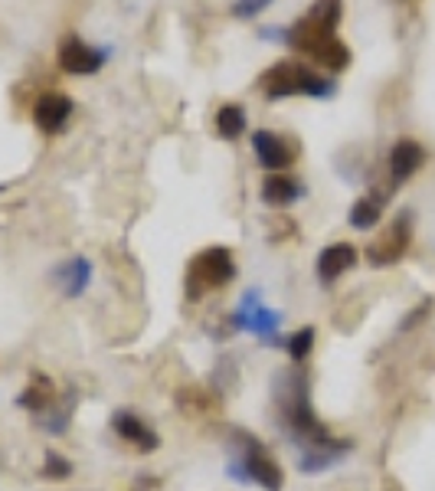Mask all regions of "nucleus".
I'll use <instances>...</instances> for the list:
<instances>
[{
    "label": "nucleus",
    "instance_id": "f257e3e1",
    "mask_svg": "<svg viewBox=\"0 0 435 491\" xmlns=\"http://www.w3.org/2000/svg\"><path fill=\"white\" fill-rule=\"evenodd\" d=\"M311 380L304 374L302 367H292V370H279L275 374V419H279L282 433L292 436L295 446H302L304 452L308 449H328L334 446V436L318 416H314V406H311Z\"/></svg>",
    "mask_w": 435,
    "mask_h": 491
},
{
    "label": "nucleus",
    "instance_id": "f03ea898",
    "mask_svg": "<svg viewBox=\"0 0 435 491\" xmlns=\"http://www.w3.org/2000/svg\"><path fill=\"white\" fill-rule=\"evenodd\" d=\"M232 446H236V456L230 458V468H226L230 478H236L239 485H259L265 491H282L285 472H282L279 458L272 456L262 442L255 436L242 433V429H236L232 433Z\"/></svg>",
    "mask_w": 435,
    "mask_h": 491
},
{
    "label": "nucleus",
    "instance_id": "7ed1b4c3",
    "mask_svg": "<svg viewBox=\"0 0 435 491\" xmlns=\"http://www.w3.org/2000/svg\"><path fill=\"white\" fill-rule=\"evenodd\" d=\"M236 278V259L226 246H210L200 249L183 269V298L187 302H203L210 292H220Z\"/></svg>",
    "mask_w": 435,
    "mask_h": 491
},
{
    "label": "nucleus",
    "instance_id": "20e7f679",
    "mask_svg": "<svg viewBox=\"0 0 435 491\" xmlns=\"http://www.w3.org/2000/svg\"><path fill=\"white\" fill-rule=\"evenodd\" d=\"M259 89L269 95V102H279V98L292 95H311V98H331L337 92V82L328 75L311 73L308 65L302 63H275L269 73L259 75Z\"/></svg>",
    "mask_w": 435,
    "mask_h": 491
},
{
    "label": "nucleus",
    "instance_id": "39448f33",
    "mask_svg": "<svg viewBox=\"0 0 435 491\" xmlns=\"http://www.w3.org/2000/svg\"><path fill=\"white\" fill-rule=\"evenodd\" d=\"M410 243H412V213L402 210L400 216L383 229V236H380L377 243H370L367 262L377 266V269L393 266V262H400L402 256L410 253Z\"/></svg>",
    "mask_w": 435,
    "mask_h": 491
},
{
    "label": "nucleus",
    "instance_id": "423d86ee",
    "mask_svg": "<svg viewBox=\"0 0 435 491\" xmlns=\"http://www.w3.org/2000/svg\"><path fill=\"white\" fill-rule=\"evenodd\" d=\"M230 325H232V331H252L255 337L272 341V335L282 327V315L279 311L265 308L262 298H259V292L252 288V292L242 295L239 308L230 315Z\"/></svg>",
    "mask_w": 435,
    "mask_h": 491
},
{
    "label": "nucleus",
    "instance_id": "0eeeda50",
    "mask_svg": "<svg viewBox=\"0 0 435 491\" xmlns=\"http://www.w3.org/2000/svg\"><path fill=\"white\" fill-rule=\"evenodd\" d=\"M252 151H255L259 167H265V171H272V174L288 171L298 157L295 145H292L288 138H282V135H275V131H269V128H259L252 135Z\"/></svg>",
    "mask_w": 435,
    "mask_h": 491
},
{
    "label": "nucleus",
    "instance_id": "6e6552de",
    "mask_svg": "<svg viewBox=\"0 0 435 491\" xmlns=\"http://www.w3.org/2000/svg\"><path fill=\"white\" fill-rule=\"evenodd\" d=\"M56 63L59 69L69 75H92L102 69L105 56H102L95 46H89L85 40H79V36H63V43H59L56 49Z\"/></svg>",
    "mask_w": 435,
    "mask_h": 491
},
{
    "label": "nucleus",
    "instance_id": "1a4fd4ad",
    "mask_svg": "<svg viewBox=\"0 0 435 491\" xmlns=\"http://www.w3.org/2000/svg\"><path fill=\"white\" fill-rule=\"evenodd\" d=\"M112 433L122 442H128L141 456H148V452H154L157 446H161V436H157L134 409H118L115 416H112Z\"/></svg>",
    "mask_w": 435,
    "mask_h": 491
},
{
    "label": "nucleus",
    "instance_id": "9d476101",
    "mask_svg": "<svg viewBox=\"0 0 435 491\" xmlns=\"http://www.w3.org/2000/svg\"><path fill=\"white\" fill-rule=\"evenodd\" d=\"M69 118H73V98L66 92H43L34 105V122L43 135H59L66 131Z\"/></svg>",
    "mask_w": 435,
    "mask_h": 491
},
{
    "label": "nucleus",
    "instance_id": "9b49d317",
    "mask_svg": "<svg viewBox=\"0 0 435 491\" xmlns=\"http://www.w3.org/2000/svg\"><path fill=\"white\" fill-rule=\"evenodd\" d=\"M357 259H361L357 246H351V243H331V246H324V249L318 253V266H314V272H318V278L324 282V286H334L337 278L347 276V272L357 266Z\"/></svg>",
    "mask_w": 435,
    "mask_h": 491
},
{
    "label": "nucleus",
    "instance_id": "f8f14e48",
    "mask_svg": "<svg viewBox=\"0 0 435 491\" xmlns=\"http://www.w3.org/2000/svg\"><path fill=\"white\" fill-rule=\"evenodd\" d=\"M92 282V262L85 256H69L66 262H59L53 269V286L66 298H83L85 288Z\"/></svg>",
    "mask_w": 435,
    "mask_h": 491
},
{
    "label": "nucleus",
    "instance_id": "ddd939ff",
    "mask_svg": "<svg viewBox=\"0 0 435 491\" xmlns=\"http://www.w3.org/2000/svg\"><path fill=\"white\" fill-rule=\"evenodd\" d=\"M308 194V187H304L302 180L292 177V174H269V177L262 180V204L272 206V210H288L292 204H298L302 196Z\"/></svg>",
    "mask_w": 435,
    "mask_h": 491
},
{
    "label": "nucleus",
    "instance_id": "4468645a",
    "mask_svg": "<svg viewBox=\"0 0 435 491\" xmlns=\"http://www.w3.org/2000/svg\"><path fill=\"white\" fill-rule=\"evenodd\" d=\"M426 164V147L412 138H400L390 147V177L393 184H406Z\"/></svg>",
    "mask_w": 435,
    "mask_h": 491
},
{
    "label": "nucleus",
    "instance_id": "2eb2a0df",
    "mask_svg": "<svg viewBox=\"0 0 435 491\" xmlns=\"http://www.w3.org/2000/svg\"><path fill=\"white\" fill-rule=\"evenodd\" d=\"M56 403V384H53L46 374H30V384L24 386V393L17 396V406L26 409V413H34V416H43L46 409H53Z\"/></svg>",
    "mask_w": 435,
    "mask_h": 491
},
{
    "label": "nucleus",
    "instance_id": "dca6fc26",
    "mask_svg": "<svg viewBox=\"0 0 435 491\" xmlns=\"http://www.w3.org/2000/svg\"><path fill=\"white\" fill-rule=\"evenodd\" d=\"M351 449H353V442H347V439L334 442V446H328V449H308V452H302V458H298V468H302L304 475L328 472V468L337 466V462H341Z\"/></svg>",
    "mask_w": 435,
    "mask_h": 491
},
{
    "label": "nucleus",
    "instance_id": "f3484780",
    "mask_svg": "<svg viewBox=\"0 0 435 491\" xmlns=\"http://www.w3.org/2000/svg\"><path fill=\"white\" fill-rule=\"evenodd\" d=\"M347 220H351L353 229H361V233H363V229H373L380 220H383V196H380V194L361 196V200L351 206Z\"/></svg>",
    "mask_w": 435,
    "mask_h": 491
},
{
    "label": "nucleus",
    "instance_id": "a211bd4d",
    "mask_svg": "<svg viewBox=\"0 0 435 491\" xmlns=\"http://www.w3.org/2000/svg\"><path fill=\"white\" fill-rule=\"evenodd\" d=\"M249 118H246V108L236 105V102H230V105H222L220 112H216V131H220V138L226 141H236L242 131H246Z\"/></svg>",
    "mask_w": 435,
    "mask_h": 491
},
{
    "label": "nucleus",
    "instance_id": "6ab92c4d",
    "mask_svg": "<svg viewBox=\"0 0 435 491\" xmlns=\"http://www.w3.org/2000/svg\"><path fill=\"white\" fill-rule=\"evenodd\" d=\"M308 20L318 26H324L328 33H337L341 16H344V0H314V7L308 10Z\"/></svg>",
    "mask_w": 435,
    "mask_h": 491
},
{
    "label": "nucleus",
    "instance_id": "aec40b11",
    "mask_svg": "<svg viewBox=\"0 0 435 491\" xmlns=\"http://www.w3.org/2000/svg\"><path fill=\"white\" fill-rule=\"evenodd\" d=\"M40 475L46 478V482H66L69 475H73V462H69L63 452H56V449H50L46 456H43V468H40Z\"/></svg>",
    "mask_w": 435,
    "mask_h": 491
},
{
    "label": "nucleus",
    "instance_id": "412c9836",
    "mask_svg": "<svg viewBox=\"0 0 435 491\" xmlns=\"http://www.w3.org/2000/svg\"><path fill=\"white\" fill-rule=\"evenodd\" d=\"M285 351H288V357H292L298 367H302L304 357L314 351V327H298L295 335L285 341Z\"/></svg>",
    "mask_w": 435,
    "mask_h": 491
},
{
    "label": "nucleus",
    "instance_id": "4be33fe9",
    "mask_svg": "<svg viewBox=\"0 0 435 491\" xmlns=\"http://www.w3.org/2000/svg\"><path fill=\"white\" fill-rule=\"evenodd\" d=\"M177 403L187 409H193V413H206V409H216L220 406V400L216 396H210L206 390H197V386H187L183 393H177Z\"/></svg>",
    "mask_w": 435,
    "mask_h": 491
},
{
    "label": "nucleus",
    "instance_id": "5701e85b",
    "mask_svg": "<svg viewBox=\"0 0 435 491\" xmlns=\"http://www.w3.org/2000/svg\"><path fill=\"white\" fill-rule=\"evenodd\" d=\"M269 4H272V0H236V4H232V16H239V20H249V16L262 14Z\"/></svg>",
    "mask_w": 435,
    "mask_h": 491
}]
</instances>
